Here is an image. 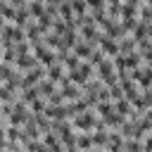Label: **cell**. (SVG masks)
Wrapping results in <instances>:
<instances>
[{
	"mask_svg": "<svg viewBox=\"0 0 152 152\" xmlns=\"http://www.w3.org/2000/svg\"><path fill=\"white\" fill-rule=\"evenodd\" d=\"M95 76H97V78H102L107 86L116 83V81H119V71H116L114 59H112V57H104V59H102V62L95 66Z\"/></svg>",
	"mask_w": 152,
	"mask_h": 152,
	"instance_id": "obj_1",
	"label": "cell"
},
{
	"mask_svg": "<svg viewBox=\"0 0 152 152\" xmlns=\"http://www.w3.org/2000/svg\"><path fill=\"white\" fill-rule=\"evenodd\" d=\"M97 112H95V107H88L86 112H81V114H76L74 119H71V124H74V128L76 131H93L95 128V124H97Z\"/></svg>",
	"mask_w": 152,
	"mask_h": 152,
	"instance_id": "obj_2",
	"label": "cell"
},
{
	"mask_svg": "<svg viewBox=\"0 0 152 152\" xmlns=\"http://www.w3.org/2000/svg\"><path fill=\"white\" fill-rule=\"evenodd\" d=\"M128 74H131V78H133L142 90L152 86V64H145V62H142L140 66H135V69L128 71Z\"/></svg>",
	"mask_w": 152,
	"mask_h": 152,
	"instance_id": "obj_3",
	"label": "cell"
},
{
	"mask_svg": "<svg viewBox=\"0 0 152 152\" xmlns=\"http://www.w3.org/2000/svg\"><path fill=\"white\" fill-rule=\"evenodd\" d=\"M97 48H100V50H102L107 57H114V55H119V40H116V38H112V36H107L104 31L100 33Z\"/></svg>",
	"mask_w": 152,
	"mask_h": 152,
	"instance_id": "obj_4",
	"label": "cell"
},
{
	"mask_svg": "<svg viewBox=\"0 0 152 152\" xmlns=\"http://www.w3.org/2000/svg\"><path fill=\"white\" fill-rule=\"evenodd\" d=\"M48 78H50V81H55L57 86H64V83L69 81V76H66V66H64L62 62L50 64V66H48Z\"/></svg>",
	"mask_w": 152,
	"mask_h": 152,
	"instance_id": "obj_5",
	"label": "cell"
},
{
	"mask_svg": "<svg viewBox=\"0 0 152 152\" xmlns=\"http://www.w3.org/2000/svg\"><path fill=\"white\" fill-rule=\"evenodd\" d=\"M36 64H40V62H38V57H36L33 52L17 55V59H14V69H19V71H28V69H33Z\"/></svg>",
	"mask_w": 152,
	"mask_h": 152,
	"instance_id": "obj_6",
	"label": "cell"
},
{
	"mask_svg": "<svg viewBox=\"0 0 152 152\" xmlns=\"http://www.w3.org/2000/svg\"><path fill=\"white\" fill-rule=\"evenodd\" d=\"M31 19H33V14H31V10H28V5H24V7H17V14H14V19H12V24H17V26H21V28H26Z\"/></svg>",
	"mask_w": 152,
	"mask_h": 152,
	"instance_id": "obj_7",
	"label": "cell"
},
{
	"mask_svg": "<svg viewBox=\"0 0 152 152\" xmlns=\"http://www.w3.org/2000/svg\"><path fill=\"white\" fill-rule=\"evenodd\" d=\"M95 48H97V45H93V43H88V40H83V38H81V40H78V43L71 48V50H74V52H76L81 59H88V57L93 55V50H95Z\"/></svg>",
	"mask_w": 152,
	"mask_h": 152,
	"instance_id": "obj_8",
	"label": "cell"
},
{
	"mask_svg": "<svg viewBox=\"0 0 152 152\" xmlns=\"http://www.w3.org/2000/svg\"><path fill=\"white\" fill-rule=\"evenodd\" d=\"M43 142H45V147H48V150H64V142H62V138H59L55 131L43 133Z\"/></svg>",
	"mask_w": 152,
	"mask_h": 152,
	"instance_id": "obj_9",
	"label": "cell"
},
{
	"mask_svg": "<svg viewBox=\"0 0 152 152\" xmlns=\"http://www.w3.org/2000/svg\"><path fill=\"white\" fill-rule=\"evenodd\" d=\"M76 150H93V135H90V131H78L76 133Z\"/></svg>",
	"mask_w": 152,
	"mask_h": 152,
	"instance_id": "obj_10",
	"label": "cell"
},
{
	"mask_svg": "<svg viewBox=\"0 0 152 152\" xmlns=\"http://www.w3.org/2000/svg\"><path fill=\"white\" fill-rule=\"evenodd\" d=\"M124 135L116 128H109V140H107V150H124Z\"/></svg>",
	"mask_w": 152,
	"mask_h": 152,
	"instance_id": "obj_11",
	"label": "cell"
},
{
	"mask_svg": "<svg viewBox=\"0 0 152 152\" xmlns=\"http://www.w3.org/2000/svg\"><path fill=\"white\" fill-rule=\"evenodd\" d=\"M40 97V90H38V86H28V88H21V93H19V100H24L26 104H31L33 100H38Z\"/></svg>",
	"mask_w": 152,
	"mask_h": 152,
	"instance_id": "obj_12",
	"label": "cell"
},
{
	"mask_svg": "<svg viewBox=\"0 0 152 152\" xmlns=\"http://www.w3.org/2000/svg\"><path fill=\"white\" fill-rule=\"evenodd\" d=\"M57 88H59V86H57L55 81H50L48 76H45V78H43V81L38 83V90H40V95H43V97H48V95H52V93H55Z\"/></svg>",
	"mask_w": 152,
	"mask_h": 152,
	"instance_id": "obj_13",
	"label": "cell"
},
{
	"mask_svg": "<svg viewBox=\"0 0 152 152\" xmlns=\"http://www.w3.org/2000/svg\"><path fill=\"white\" fill-rule=\"evenodd\" d=\"M81 62H83V59H81V57L74 52V50H71V52H69V55L62 59V64H64L66 69H76V66H81Z\"/></svg>",
	"mask_w": 152,
	"mask_h": 152,
	"instance_id": "obj_14",
	"label": "cell"
},
{
	"mask_svg": "<svg viewBox=\"0 0 152 152\" xmlns=\"http://www.w3.org/2000/svg\"><path fill=\"white\" fill-rule=\"evenodd\" d=\"M28 107H31V114H43V112H45V107H48V97H43V95H40V97H38V100H33Z\"/></svg>",
	"mask_w": 152,
	"mask_h": 152,
	"instance_id": "obj_15",
	"label": "cell"
},
{
	"mask_svg": "<svg viewBox=\"0 0 152 152\" xmlns=\"http://www.w3.org/2000/svg\"><path fill=\"white\" fill-rule=\"evenodd\" d=\"M28 10H31L33 19H36V17H40V14L45 12V0H28Z\"/></svg>",
	"mask_w": 152,
	"mask_h": 152,
	"instance_id": "obj_16",
	"label": "cell"
},
{
	"mask_svg": "<svg viewBox=\"0 0 152 152\" xmlns=\"http://www.w3.org/2000/svg\"><path fill=\"white\" fill-rule=\"evenodd\" d=\"M17 69H14V64H7V62H0V83H5L12 74H14Z\"/></svg>",
	"mask_w": 152,
	"mask_h": 152,
	"instance_id": "obj_17",
	"label": "cell"
},
{
	"mask_svg": "<svg viewBox=\"0 0 152 152\" xmlns=\"http://www.w3.org/2000/svg\"><path fill=\"white\" fill-rule=\"evenodd\" d=\"M69 2H71V7H74V14H86V12H90L86 0H69Z\"/></svg>",
	"mask_w": 152,
	"mask_h": 152,
	"instance_id": "obj_18",
	"label": "cell"
},
{
	"mask_svg": "<svg viewBox=\"0 0 152 152\" xmlns=\"http://www.w3.org/2000/svg\"><path fill=\"white\" fill-rule=\"evenodd\" d=\"M104 57H107V55H104V52H102V50H100V48H95V50H93V55H90V57H88V62H90V64H93V66H97V64H100V62H102V59H104Z\"/></svg>",
	"mask_w": 152,
	"mask_h": 152,
	"instance_id": "obj_19",
	"label": "cell"
},
{
	"mask_svg": "<svg viewBox=\"0 0 152 152\" xmlns=\"http://www.w3.org/2000/svg\"><path fill=\"white\" fill-rule=\"evenodd\" d=\"M109 95H112V100H119V97H124V88H121V83H119V81L109 86Z\"/></svg>",
	"mask_w": 152,
	"mask_h": 152,
	"instance_id": "obj_20",
	"label": "cell"
},
{
	"mask_svg": "<svg viewBox=\"0 0 152 152\" xmlns=\"http://www.w3.org/2000/svg\"><path fill=\"white\" fill-rule=\"evenodd\" d=\"M48 102H50V104H62V102H66V100H64V95H62V90L57 88V90H55L52 95H48Z\"/></svg>",
	"mask_w": 152,
	"mask_h": 152,
	"instance_id": "obj_21",
	"label": "cell"
},
{
	"mask_svg": "<svg viewBox=\"0 0 152 152\" xmlns=\"http://www.w3.org/2000/svg\"><path fill=\"white\" fill-rule=\"evenodd\" d=\"M88 10H107V0H86Z\"/></svg>",
	"mask_w": 152,
	"mask_h": 152,
	"instance_id": "obj_22",
	"label": "cell"
},
{
	"mask_svg": "<svg viewBox=\"0 0 152 152\" xmlns=\"http://www.w3.org/2000/svg\"><path fill=\"white\" fill-rule=\"evenodd\" d=\"M140 55H142V62H145V64H152V45H150L147 50H142Z\"/></svg>",
	"mask_w": 152,
	"mask_h": 152,
	"instance_id": "obj_23",
	"label": "cell"
},
{
	"mask_svg": "<svg viewBox=\"0 0 152 152\" xmlns=\"http://www.w3.org/2000/svg\"><path fill=\"white\" fill-rule=\"evenodd\" d=\"M10 5H14V7H24V5H28V0H7Z\"/></svg>",
	"mask_w": 152,
	"mask_h": 152,
	"instance_id": "obj_24",
	"label": "cell"
},
{
	"mask_svg": "<svg viewBox=\"0 0 152 152\" xmlns=\"http://www.w3.org/2000/svg\"><path fill=\"white\" fill-rule=\"evenodd\" d=\"M124 2H128V5H138V7L142 5V0H124Z\"/></svg>",
	"mask_w": 152,
	"mask_h": 152,
	"instance_id": "obj_25",
	"label": "cell"
},
{
	"mask_svg": "<svg viewBox=\"0 0 152 152\" xmlns=\"http://www.w3.org/2000/svg\"><path fill=\"white\" fill-rule=\"evenodd\" d=\"M5 24H7V19H5V17H2V14H0V28H2V26H5Z\"/></svg>",
	"mask_w": 152,
	"mask_h": 152,
	"instance_id": "obj_26",
	"label": "cell"
},
{
	"mask_svg": "<svg viewBox=\"0 0 152 152\" xmlns=\"http://www.w3.org/2000/svg\"><path fill=\"white\" fill-rule=\"evenodd\" d=\"M45 2H55V5H59V2H62V0H45Z\"/></svg>",
	"mask_w": 152,
	"mask_h": 152,
	"instance_id": "obj_27",
	"label": "cell"
},
{
	"mask_svg": "<svg viewBox=\"0 0 152 152\" xmlns=\"http://www.w3.org/2000/svg\"><path fill=\"white\" fill-rule=\"evenodd\" d=\"M0 40H2V36H0Z\"/></svg>",
	"mask_w": 152,
	"mask_h": 152,
	"instance_id": "obj_28",
	"label": "cell"
}]
</instances>
